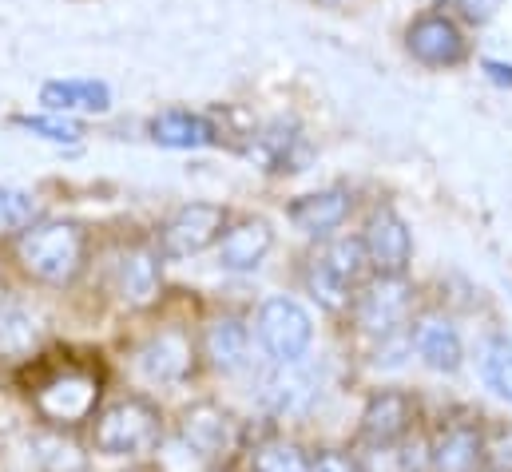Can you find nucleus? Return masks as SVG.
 Wrapping results in <instances>:
<instances>
[{
    "label": "nucleus",
    "instance_id": "nucleus-1",
    "mask_svg": "<svg viewBox=\"0 0 512 472\" xmlns=\"http://www.w3.org/2000/svg\"><path fill=\"white\" fill-rule=\"evenodd\" d=\"M28 393H32V409L40 413V421L48 429L68 433V429L88 425L100 413V393L104 389H100V373L96 369L68 361V365L48 369L40 381H32Z\"/></svg>",
    "mask_w": 512,
    "mask_h": 472
},
{
    "label": "nucleus",
    "instance_id": "nucleus-2",
    "mask_svg": "<svg viewBox=\"0 0 512 472\" xmlns=\"http://www.w3.org/2000/svg\"><path fill=\"white\" fill-rule=\"evenodd\" d=\"M16 258H20L24 274H32L36 282L68 286L84 270L88 235H84L80 223H64V219L32 223L24 235L16 238Z\"/></svg>",
    "mask_w": 512,
    "mask_h": 472
},
{
    "label": "nucleus",
    "instance_id": "nucleus-3",
    "mask_svg": "<svg viewBox=\"0 0 512 472\" xmlns=\"http://www.w3.org/2000/svg\"><path fill=\"white\" fill-rule=\"evenodd\" d=\"M163 445V417L147 397H120L92 417V449L104 457H151Z\"/></svg>",
    "mask_w": 512,
    "mask_h": 472
},
{
    "label": "nucleus",
    "instance_id": "nucleus-4",
    "mask_svg": "<svg viewBox=\"0 0 512 472\" xmlns=\"http://www.w3.org/2000/svg\"><path fill=\"white\" fill-rule=\"evenodd\" d=\"M179 437L211 469H223V465H231L243 453V425L223 405H215V401H199V405L183 409Z\"/></svg>",
    "mask_w": 512,
    "mask_h": 472
},
{
    "label": "nucleus",
    "instance_id": "nucleus-5",
    "mask_svg": "<svg viewBox=\"0 0 512 472\" xmlns=\"http://www.w3.org/2000/svg\"><path fill=\"white\" fill-rule=\"evenodd\" d=\"M310 338H314L310 314L294 298H270V302H262V310H258V342H262V350L270 354L274 365L302 361L306 350H310Z\"/></svg>",
    "mask_w": 512,
    "mask_h": 472
},
{
    "label": "nucleus",
    "instance_id": "nucleus-6",
    "mask_svg": "<svg viewBox=\"0 0 512 472\" xmlns=\"http://www.w3.org/2000/svg\"><path fill=\"white\" fill-rule=\"evenodd\" d=\"M223 223H227L223 207H215V203H187V207H179L163 223L159 254L163 258H191V254L207 250L215 238L223 235Z\"/></svg>",
    "mask_w": 512,
    "mask_h": 472
},
{
    "label": "nucleus",
    "instance_id": "nucleus-7",
    "mask_svg": "<svg viewBox=\"0 0 512 472\" xmlns=\"http://www.w3.org/2000/svg\"><path fill=\"white\" fill-rule=\"evenodd\" d=\"M139 369L159 381V385H179L191 377L195 369V342L187 330L179 326H167V330H155L143 346H139Z\"/></svg>",
    "mask_w": 512,
    "mask_h": 472
},
{
    "label": "nucleus",
    "instance_id": "nucleus-8",
    "mask_svg": "<svg viewBox=\"0 0 512 472\" xmlns=\"http://www.w3.org/2000/svg\"><path fill=\"white\" fill-rule=\"evenodd\" d=\"M433 472H481L485 465V433L473 421H449L433 433L429 453H425Z\"/></svg>",
    "mask_w": 512,
    "mask_h": 472
},
{
    "label": "nucleus",
    "instance_id": "nucleus-9",
    "mask_svg": "<svg viewBox=\"0 0 512 472\" xmlns=\"http://www.w3.org/2000/svg\"><path fill=\"white\" fill-rule=\"evenodd\" d=\"M354 318H358L362 334L389 338L409 318V286L401 278H378V282H370L358 294V302H354Z\"/></svg>",
    "mask_w": 512,
    "mask_h": 472
},
{
    "label": "nucleus",
    "instance_id": "nucleus-10",
    "mask_svg": "<svg viewBox=\"0 0 512 472\" xmlns=\"http://www.w3.org/2000/svg\"><path fill=\"white\" fill-rule=\"evenodd\" d=\"M362 246H366V258L374 262V270L382 278H401L409 258H413V238L405 231V223L397 219V211H389V207L370 215Z\"/></svg>",
    "mask_w": 512,
    "mask_h": 472
},
{
    "label": "nucleus",
    "instance_id": "nucleus-11",
    "mask_svg": "<svg viewBox=\"0 0 512 472\" xmlns=\"http://www.w3.org/2000/svg\"><path fill=\"white\" fill-rule=\"evenodd\" d=\"M413 417H417V405L409 393H397V389H385L374 393L366 413H362V425H358V437L362 445H393V441H405L409 429H413Z\"/></svg>",
    "mask_w": 512,
    "mask_h": 472
},
{
    "label": "nucleus",
    "instance_id": "nucleus-12",
    "mask_svg": "<svg viewBox=\"0 0 512 472\" xmlns=\"http://www.w3.org/2000/svg\"><path fill=\"white\" fill-rule=\"evenodd\" d=\"M409 52L421 60V64H433V68H449V64H461L465 60V36L461 28L441 16V12H429L421 20L409 24Z\"/></svg>",
    "mask_w": 512,
    "mask_h": 472
},
{
    "label": "nucleus",
    "instance_id": "nucleus-13",
    "mask_svg": "<svg viewBox=\"0 0 512 472\" xmlns=\"http://www.w3.org/2000/svg\"><path fill=\"white\" fill-rule=\"evenodd\" d=\"M116 290L135 310H143V306H151L159 298V290H163L159 258L147 246H128L120 254V262H116Z\"/></svg>",
    "mask_w": 512,
    "mask_h": 472
},
{
    "label": "nucleus",
    "instance_id": "nucleus-14",
    "mask_svg": "<svg viewBox=\"0 0 512 472\" xmlns=\"http://www.w3.org/2000/svg\"><path fill=\"white\" fill-rule=\"evenodd\" d=\"M413 350H417V357H421L429 369H437V373H453V369L461 365V354H465L457 326H453L449 318H437V314H429V318L417 322V330H413Z\"/></svg>",
    "mask_w": 512,
    "mask_h": 472
},
{
    "label": "nucleus",
    "instance_id": "nucleus-15",
    "mask_svg": "<svg viewBox=\"0 0 512 472\" xmlns=\"http://www.w3.org/2000/svg\"><path fill=\"white\" fill-rule=\"evenodd\" d=\"M40 104L56 116L64 112H108L112 108V88L100 80H48L40 88Z\"/></svg>",
    "mask_w": 512,
    "mask_h": 472
},
{
    "label": "nucleus",
    "instance_id": "nucleus-16",
    "mask_svg": "<svg viewBox=\"0 0 512 472\" xmlns=\"http://www.w3.org/2000/svg\"><path fill=\"white\" fill-rule=\"evenodd\" d=\"M350 215V195L330 187V191H314V195H302L294 207H290V223L302 231V235H330L334 227H342Z\"/></svg>",
    "mask_w": 512,
    "mask_h": 472
},
{
    "label": "nucleus",
    "instance_id": "nucleus-17",
    "mask_svg": "<svg viewBox=\"0 0 512 472\" xmlns=\"http://www.w3.org/2000/svg\"><path fill=\"white\" fill-rule=\"evenodd\" d=\"M274 235L262 219H243L239 227H231L219 238V266L223 270H255L258 262L270 254Z\"/></svg>",
    "mask_w": 512,
    "mask_h": 472
},
{
    "label": "nucleus",
    "instance_id": "nucleus-18",
    "mask_svg": "<svg viewBox=\"0 0 512 472\" xmlns=\"http://www.w3.org/2000/svg\"><path fill=\"white\" fill-rule=\"evenodd\" d=\"M247 350H251V334L235 314L215 318L203 334V354L219 373H239L247 365Z\"/></svg>",
    "mask_w": 512,
    "mask_h": 472
},
{
    "label": "nucleus",
    "instance_id": "nucleus-19",
    "mask_svg": "<svg viewBox=\"0 0 512 472\" xmlns=\"http://www.w3.org/2000/svg\"><path fill=\"white\" fill-rule=\"evenodd\" d=\"M36 346H40V322L12 290H0V357L16 361L28 357Z\"/></svg>",
    "mask_w": 512,
    "mask_h": 472
},
{
    "label": "nucleus",
    "instance_id": "nucleus-20",
    "mask_svg": "<svg viewBox=\"0 0 512 472\" xmlns=\"http://www.w3.org/2000/svg\"><path fill=\"white\" fill-rule=\"evenodd\" d=\"M151 139H155L159 147H179V151H187V147L215 143V127L203 116H191V112L171 108V112H159V116L151 119Z\"/></svg>",
    "mask_w": 512,
    "mask_h": 472
},
{
    "label": "nucleus",
    "instance_id": "nucleus-21",
    "mask_svg": "<svg viewBox=\"0 0 512 472\" xmlns=\"http://www.w3.org/2000/svg\"><path fill=\"white\" fill-rule=\"evenodd\" d=\"M294 365H298V361H294ZM294 365H282L274 377H266L262 401H266L274 413H298V409H306V401L314 397L310 377H306V373H298Z\"/></svg>",
    "mask_w": 512,
    "mask_h": 472
},
{
    "label": "nucleus",
    "instance_id": "nucleus-22",
    "mask_svg": "<svg viewBox=\"0 0 512 472\" xmlns=\"http://www.w3.org/2000/svg\"><path fill=\"white\" fill-rule=\"evenodd\" d=\"M32 453H36V465L44 472H84L88 469V457L80 453V445L60 433V429H44L36 441H32Z\"/></svg>",
    "mask_w": 512,
    "mask_h": 472
},
{
    "label": "nucleus",
    "instance_id": "nucleus-23",
    "mask_svg": "<svg viewBox=\"0 0 512 472\" xmlns=\"http://www.w3.org/2000/svg\"><path fill=\"white\" fill-rule=\"evenodd\" d=\"M251 472H310V457H306L294 441L270 437V441L255 445V453H251Z\"/></svg>",
    "mask_w": 512,
    "mask_h": 472
},
{
    "label": "nucleus",
    "instance_id": "nucleus-24",
    "mask_svg": "<svg viewBox=\"0 0 512 472\" xmlns=\"http://www.w3.org/2000/svg\"><path fill=\"white\" fill-rule=\"evenodd\" d=\"M354 461L362 472H421V457L409 445V437L393 441V445H366V453Z\"/></svg>",
    "mask_w": 512,
    "mask_h": 472
},
{
    "label": "nucleus",
    "instance_id": "nucleus-25",
    "mask_svg": "<svg viewBox=\"0 0 512 472\" xmlns=\"http://www.w3.org/2000/svg\"><path fill=\"white\" fill-rule=\"evenodd\" d=\"M481 373H485L493 393H501L505 401H512V342L493 338L485 346V354H481Z\"/></svg>",
    "mask_w": 512,
    "mask_h": 472
},
{
    "label": "nucleus",
    "instance_id": "nucleus-26",
    "mask_svg": "<svg viewBox=\"0 0 512 472\" xmlns=\"http://www.w3.org/2000/svg\"><path fill=\"white\" fill-rule=\"evenodd\" d=\"M32 223H36V203H32V195L12 191V187H0V238L24 235Z\"/></svg>",
    "mask_w": 512,
    "mask_h": 472
},
{
    "label": "nucleus",
    "instance_id": "nucleus-27",
    "mask_svg": "<svg viewBox=\"0 0 512 472\" xmlns=\"http://www.w3.org/2000/svg\"><path fill=\"white\" fill-rule=\"evenodd\" d=\"M322 262L330 266V274H334L338 282L354 286L358 274H362V266H366L370 258H366V246H362L358 238H342V242H334V246L322 254Z\"/></svg>",
    "mask_w": 512,
    "mask_h": 472
},
{
    "label": "nucleus",
    "instance_id": "nucleus-28",
    "mask_svg": "<svg viewBox=\"0 0 512 472\" xmlns=\"http://www.w3.org/2000/svg\"><path fill=\"white\" fill-rule=\"evenodd\" d=\"M16 127H24V131H32V135H40L48 143H80L84 139V123L56 116V112L52 116H16Z\"/></svg>",
    "mask_w": 512,
    "mask_h": 472
},
{
    "label": "nucleus",
    "instance_id": "nucleus-29",
    "mask_svg": "<svg viewBox=\"0 0 512 472\" xmlns=\"http://www.w3.org/2000/svg\"><path fill=\"white\" fill-rule=\"evenodd\" d=\"M306 282H310V290H314V298H318L322 306H330V310H346V306H350V286H346V282H338L322 258H314V266H310Z\"/></svg>",
    "mask_w": 512,
    "mask_h": 472
},
{
    "label": "nucleus",
    "instance_id": "nucleus-30",
    "mask_svg": "<svg viewBox=\"0 0 512 472\" xmlns=\"http://www.w3.org/2000/svg\"><path fill=\"white\" fill-rule=\"evenodd\" d=\"M485 465L493 472H512V425H497L485 437Z\"/></svg>",
    "mask_w": 512,
    "mask_h": 472
},
{
    "label": "nucleus",
    "instance_id": "nucleus-31",
    "mask_svg": "<svg viewBox=\"0 0 512 472\" xmlns=\"http://www.w3.org/2000/svg\"><path fill=\"white\" fill-rule=\"evenodd\" d=\"M310 472H362V469H358V461H354L350 453L326 449V453H318V457L310 461Z\"/></svg>",
    "mask_w": 512,
    "mask_h": 472
},
{
    "label": "nucleus",
    "instance_id": "nucleus-32",
    "mask_svg": "<svg viewBox=\"0 0 512 472\" xmlns=\"http://www.w3.org/2000/svg\"><path fill=\"white\" fill-rule=\"evenodd\" d=\"M457 4H461V12H465L469 20H477V24H481V20H493V16H497V8H501L505 0H457Z\"/></svg>",
    "mask_w": 512,
    "mask_h": 472
},
{
    "label": "nucleus",
    "instance_id": "nucleus-33",
    "mask_svg": "<svg viewBox=\"0 0 512 472\" xmlns=\"http://www.w3.org/2000/svg\"><path fill=\"white\" fill-rule=\"evenodd\" d=\"M485 72L497 80V84H512V68H505V64H497V60H489L485 64Z\"/></svg>",
    "mask_w": 512,
    "mask_h": 472
},
{
    "label": "nucleus",
    "instance_id": "nucleus-34",
    "mask_svg": "<svg viewBox=\"0 0 512 472\" xmlns=\"http://www.w3.org/2000/svg\"><path fill=\"white\" fill-rule=\"evenodd\" d=\"M128 472H151V469H128Z\"/></svg>",
    "mask_w": 512,
    "mask_h": 472
}]
</instances>
